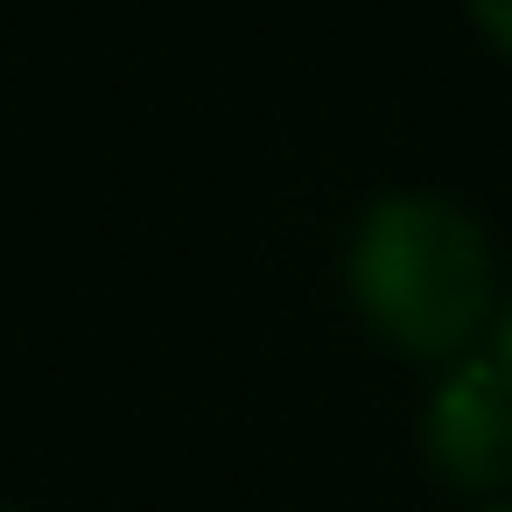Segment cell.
Returning a JSON list of instances; mask_svg holds the SVG:
<instances>
[{
  "label": "cell",
  "instance_id": "obj_3",
  "mask_svg": "<svg viewBox=\"0 0 512 512\" xmlns=\"http://www.w3.org/2000/svg\"><path fill=\"white\" fill-rule=\"evenodd\" d=\"M470 8V22L484 29V43L498 50V57H512V0H463Z\"/></svg>",
  "mask_w": 512,
  "mask_h": 512
},
{
  "label": "cell",
  "instance_id": "obj_6",
  "mask_svg": "<svg viewBox=\"0 0 512 512\" xmlns=\"http://www.w3.org/2000/svg\"><path fill=\"white\" fill-rule=\"evenodd\" d=\"M0 512H15V505H0Z\"/></svg>",
  "mask_w": 512,
  "mask_h": 512
},
{
  "label": "cell",
  "instance_id": "obj_5",
  "mask_svg": "<svg viewBox=\"0 0 512 512\" xmlns=\"http://www.w3.org/2000/svg\"><path fill=\"white\" fill-rule=\"evenodd\" d=\"M491 512H512V505H491Z\"/></svg>",
  "mask_w": 512,
  "mask_h": 512
},
{
  "label": "cell",
  "instance_id": "obj_1",
  "mask_svg": "<svg viewBox=\"0 0 512 512\" xmlns=\"http://www.w3.org/2000/svg\"><path fill=\"white\" fill-rule=\"evenodd\" d=\"M358 316L407 358H456L491 323V246L449 197H379L344 260Z\"/></svg>",
  "mask_w": 512,
  "mask_h": 512
},
{
  "label": "cell",
  "instance_id": "obj_2",
  "mask_svg": "<svg viewBox=\"0 0 512 512\" xmlns=\"http://www.w3.org/2000/svg\"><path fill=\"white\" fill-rule=\"evenodd\" d=\"M428 456L449 484L491 491L512 477V379L491 358H463L428 400Z\"/></svg>",
  "mask_w": 512,
  "mask_h": 512
},
{
  "label": "cell",
  "instance_id": "obj_4",
  "mask_svg": "<svg viewBox=\"0 0 512 512\" xmlns=\"http://www.w3.org/2000/svg\"><path fill=\"white\" fill-rule=\"evenodd\" d=\"M491 365H498V372L512 379V309H505V316L491 323Z\"/></svg>",
  "mask_w": 512,
  "mask_h": 512
}]
</instances>
